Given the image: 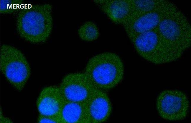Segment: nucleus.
<instances>
[{"instance_id": "nucleus-1", "label": "nucleus", "mask_w": 191, "mask_h": 123, "mask_svg": "<svg viewBox=\"0 0 191 123\" xmlns=\"http://www.w3.org/2000/svg\"><path fill=\"white\" fill-rule=\"evenodd\" d=\"M52 10L51 4H32L19 11L16 18L18 33L31 43L45 42L52 28Z\"/></svg>"}, {"instance_id": "nucleus-2", "label": "nucleus", "mask_w": 191, "mask_h": 123, "mask_svg": "<svg viewBox=\"0 0 191 123\" xmlns=\"http://www.w3.org/2000/svg\"><path fill=\"white\" fill-rule=\"evenodd\" d=\"M124 72L123 63L120 57L110 52L101 53L91 58L84 72L95 88L104 91L120 83Z\"/></svg>"}, {"instance_id": "nucleus-3", "label": "nucleus", "mask_w": 191, "mask_h": 123, "mask_svg": "<svg viewBox=\"0 0 191 123\" xmlns=\"http://www.w3.org/2000/svg\"><path fill=\"white\" fill-rule=\"evenodd\" d=\"M132 41L141 57L156 64L175 61L183 52L162 35L157 27L140 34Z\"/></svg>"}, {"instance_id": "nucleus-4", "label": "nucleus", "mask_w": 191, "mask_h": 123, "mask_svg": "<svg viewBox=\"0 0 191 123\" xmlns=\"http://www.w3.org/2000/svg\"><path fill=\"white\" fill-rule=\"evenodd\" d=\"M1 70L7 80L17 90H22L31 73L29 65L23 54L6 44L1 47Z\"/></svg>"}, {"instance_id": "nucleus-5", "label": "nucleus", "mask_w": 191, "mask_h": 123, "mask_svg": "<svg viewBox=\"0 0 191 123\" xmlns=\"http://www.w3.org/2000/svg\"><path fill=\"white\" fill-rule=\"evenodd\" d=\"M157 27L162 35L183 52L190 46V24L175 5L166 13Z\"/></svg>"}, {"instance_id": "nucleus-6", "label": "nucleus", "mask_w": 191, "mask_h": 123, "mask_svg": "<svg viewBox=\"0 0 191 123\" xmlns=\"http://www.w3.org/2000/svg\"><path fill=\"white\" fill-rule=\"evenodd\" d=\"M157 107L160 116L169 121L185 119L188 114L190 103L187 95L178 90L161 92L157 101Z\"/></svg>"}, {"instance_id": "nucleus-7", "label": "nucleus", "mask_w": 191, "mask_h": 123, "mask_svg": "<svg viewBox=\"0 0 191 123\" xmlns=\"http://www.w3.org/2000/svg\"><path fill=\"white\" fill-rule=\"evenodd\" d=\"M65 100L84 102L96 88L84 72L66 75L59 86Z\"/></svg>"}, {"instance_id": "nucleus-8", "label": "nucleus", "mask_w": 191, "mask_h": 123, "mask_svg": "<svg viewBox=\"0 0 191 123\" xmlns=\"http://www.w3.org/2000/svg\"><path fill=\"white\" fill-rule=\"evenodd\" d=\"M174 5L166 1L163 4L152 11L126 20L123 24L131 41L140 34L157 27L162 18Z\"/></svg>"}, {"instance_id": "nucleus-9", "label": "nucleus", "mask_w": 191, "mask_h": 123, "mask_svg": "<svg viewBox=\"0 0 191 123\" xmlns=\"http://www.w3.org/2000/svg\"><path fill=\"white\" fill-rule=\"evenodd\" d=\"M84 103L90 123L104 122L111 114V103L105 91L96 88Z\"/></svg>"}, {"instance_id": "nucleus-10", "label": "nucleus", "mask_w": 191, "mask_h": 123, "mask_svg": "<svg viewBox=\"0 0 191 123\" xmlns=\"http://www.w3.org/2000/svg\"><path fill=\"white\" fill-rule=\"evenodd\" d=\"M65 100L59 86H49L45 87L41 92L37 101V106L41 115L60 116Z\"/></svg>"}, {"instance_id": "nucleus-11", "label": "nucleus", "mask_w": 191, "mask_h": 123, "mask_svg": "<svg viewBox=\"0 0 191 123\" xmlns=\"http://www.w3.org/2000/svg\"><path fill=\"white\" fill-rule=\"evenodd\" d=\"M110 19L117 24H123L130 11L129 0H96Z\"/></svg>"}, {"instance_id": "nucleus-12", "label": "nucleus", "mask_w": 191, "mask_h": 123, "mask_svg": "<svg viewBox=\"0 0 191 123\" xmlns=\"http://www.w3.org/2000/svg\"><path fill=\"white\" fill-rule=\"evenodd\" d=\"M60 116L62 123H90L84 102L65 100Z\"/></svg>"}, {"instance_id": "nucleus-13", "label": "nucleus", "mask_w": 191, "mask_h": 123, "mask_svg": "<svg viewBox=\"0 0 191 123\" xmlns=\"http://www.w3.org/2000/svg\"><path fill=\"white\" fill-rule=\"evenodd\" d=\"M165 1L129 0L130 11L126 20L136 17L152 11L163 4Z\"/></svg>"}, {"instance_id": "nucleus-14", "label": "nucleus", "mask_w": 191, "mask_h": 123, "mask_svg": "<svg viewBox=\"0 0 191 123\" xmlns=\"http://www.w3.org/2000/svg\"><path fill=\"white\" fill-rule=\"evenodd\" d=\"M32 4L26 3L21 0H1L0 12L4 14L13 13L29 7Z\"/></svg>"}, {"instance_id": "nucleus-15", "label": "nucleus", "mask_w": 191, "mask_h": 123, "mask_svg": "<svg viewBox=\"0 0 191 123\" xmlns=\"http://www.w3.org/2000/svg\"><path fill=\"white\" fill-rule=\"evenodd\" d=\"M78 33L82 40L87 41L95 40L99 35L97 25L91 21L87 22L82 25L79 28Z\"/></svg>"}, {"instance_id": "nucleus-16", "label": "nucleus", "mask_w": 191, "mask_h": 123, "mask_svg": "<svg viewBox=\"0 0 191 123\" xmlns=\"http://www.w3.org/2000/svg\"><path fill=\"white\" fill-rule=\"evenodd\" d=\"M37 121L39 123H62L60 116H47L39 114Z\"/></svg>"}, {"instance_id": "nucleus-17", "label": "nucleus", "mask_w": 191, "mask_h": 123, "mask_svg": "<svg viewBox=\"0 0 191 123\" xmlns=\"http://www.w3.org/2000/svg\"><path fill=\"white\" fill-rule=\"evenodd\" d=\"M1 123H11L13 122L9 118L4 117L1 116Z\"/></svg>"}]
</instances>
